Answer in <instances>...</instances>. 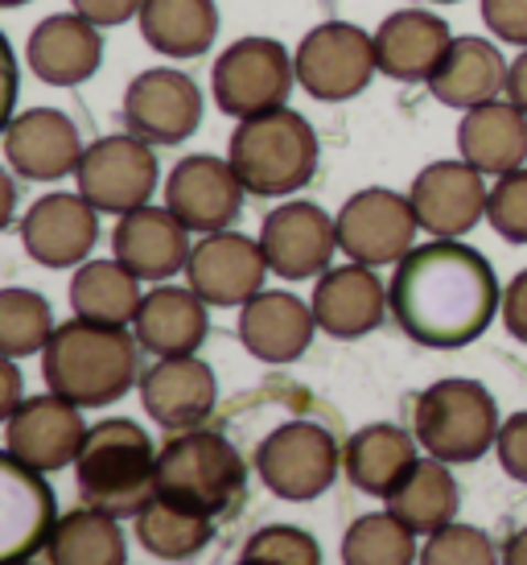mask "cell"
<instances>
[{"instance_id":"6da1fadb","label":"cell","mask_w":527,"mask_h":565,"mask_svg":"<svg viewBox=\"0 0 527 565\" xmlns=\"http://www.w3.org/2000/svg\"><path fill=\"white\" fill-rule=\"evenodd\" d=\"M388 301L396 327L412 343L458 351L486 334L503 310V289L482 252L462 239H429L396 265Z\"/></svg>"},{"instance_id":"4dcf8cb0","label":"cell","mask_w":527,"mask_h":565,"mask_svg":"<svg viewBox=\"0 0 527 565\" xmlns=\"http://www.w3.org/2000/svg\"><path fill=\"white\" fill-rule=\"evenodd\" d=\"M458 508H462L458 479L450 475V462L433 455L420 458L417 467L404 475V483L388 495V512L417 536L441 533L445 524L458 520Z\"/></svg>"},{"instance_id":"b9f144b4","label":"cell","mask_w":527,"mask_h":565,"mask_svg":"<svg viewBox=\"0 0 527 565\" xmlns=\"http://www.w3.org/2000/svg\"><path fill=\"white\" fill-rule=\"evenodd\" d=\"M482 21L495 38L527 50V0H482Z\"/></svg>"},{"instance_id":"f546056e","label":"cell","mask_w":527,"mask_h":565,"mask_svg":"<svg viewBox=\"0 0 527 565\" xmlns=\"http://www.w3.org/2000/svg\"><path fill=\"white\" fill-rule=\"evenodd\" d=\"M507 71L512 63L503 58V50L486 38H453L445 63L437 66V75L429 79L437 104L445 108H482L507 92Z\"/></svg>"},{"instance_id":"484cf974","label":"cell","mask_w":527,"mask_h":565,"mask_svg":"<svg viewBox=\"0 0 527 565\" xmlns=\"http://www.w3.org/2000/svg\"><path fill=\"white\" fill-rule=\"evenodd\" d=\"M453 46L450 25L429 9H396L375 30L379 71L396 83H429Z\"/></svg>"},{"instance_id":"1f68e13d","label":"cell","mask_w":527,"mask_h":565,"mask_svg":"<svg viewBox=\"0 0 527 565\" xmlns=\"http://www.w3.org/2000/svg\"><path fill=\"white\" fill-rule=\"evenodd\" d=\"M137 21L144 42L165 58H202L218 38L215 0H144Z\"/></svg>"},{"instance_id":"8d00e7d4","label":"cell","mask_w":527,"mask_h":565,"mask_svg":"<svg viewBox=\"0 0 527 565\" xmlns=\"http://www.w3.org/2000/svg\"><path fill=\"white\" fill-rule=\"evenodd\" d=\"M50 301L33 289H4L0 294V351L9 360H25L33 351H46L54 339Z\"/></svg>"},{"instance_id":"277c9868","label":"cell","mask_w":527,"mask_h":565,"mask_svg":"<svg viewBox=\"0 0 527 565\" xmlns=\"http://www.w3.org/2000/svg\"><path fill=\"white\" fill-rule=\"evenodd\" d=\"M318 158H322L318 132L293 108L260 111V116L239 120L227 145V161L235 166L244 190L260 199H284L310 186L318 173Z\"/></svg>"},{"instance_id":"603a6c76","label":"cell","mask_w":527,"mask_h":565,"mask_svg":"<svg viewBox=\"0 0 527 565\" xmlns=\"http://www.w3.org/2000/svg\"><path fill=\"white\" fill-rule=\"evenodd\" d=\"M0 562H25L37 550H46L50 533H54V491L46 487L42 471H33L13 455L0 458Z\"/></svg>"},{"instance_id":"ba28073f","label":"cell","mask_w":527,"mask_h":565,"mask_svg":"<svg viewBox=\"0 0 527 565\" xmlns=\"http://www.w3.org/2000/svg\"><path fill=\"white\" fill-rule=\"evenodd\" d=\"M342 450L334 434L318 422H284L256 446L260 483L289 503H310L326 495L338 479Z\"/></svg>"},{"instance_id":"74e56055","label":"cell","mask_w":527,"mask_h":565,"mask_svg":"<svg viewBox=\"0 0 527 565\" xmlns=\"http://www.w3.org/2000/svg\"><path fill=\"white\" fill-rule=\"evenodd\" d=\"M239 565H322V550L297 524H268L248 536Z\"/></svg>"},{"instance_id":"e575fe53","label":"cell","mask_w":527,"mask_h":565,"mask_svg":"<svg viewBox=\"0 0 527 565\" xmlns=\"http://www.w3.org/2000/svg\"><path fill=\"white\" fill-rule=\"evenodd\" d=\"M215 536V516L190 512L182 503L157 495L137 516V541L144 553H153L161 562H190L198 557Z\"/></svg>"},{"instance_id":"c3c4849f","label":"cell","mask_w":527,"mask_h":565,"mask_svg":"<svg viewBox=\"0 0 527 565\" xmlns=\"http://www.w3.org/2000/svg\"><path fill=\"white\" fill-rule=\"evenodd\" d=\"M0 4H4V9H17V4H25V0H0Z\"/></svg>"},{"instance_id":"4316f807","label":"cell","mask_w":527,"mask_h":565,"mask_svg":"<svg viewBox=\"0 0 527 565\" xmlns=\"http://www.w3.org/2000/svg\"><path fill=\"white\" fill-rule=\"evenodd\" d=\"M211 330V315L206 301L194 289H178V285H157L144 294L132 322L140 351H149L157 360H173V355H198V347L206 343Z\"/></svg>"},{"instance_id":"ac0fdd59","label":"cell","mask_w":527,"mask_h":565,"mask_svg":"<svg viewBox=\"0 0 527 565\" xmlns=\"http://www.w3.org/2000/svg\"><path fill=\"white\" fill-rule=\"evenodd\" d=\"M83 137L58 108H30L4 120V158L25 182H63L83 161Z\"/></svg>"},{"instance_id":"4fadbf2b","label":"cell","mask_w":527,"mask_h":565,"mask_svg":"<svg viewBox=\"0 0 527 565\" xmlns=\"http://www.w3.org/2000/svg\"><path fill=\"white\" fill-rule=\"evenodd\" d=\"M125 125L149 145H182L190 141L202 125V92L198 83L170 71V66H153L140 71L125 92Z\"/></svg>"},{"instance_id":"d590c367","label":"cell","mask_w":527,"mask_h":565,"mask_svg":"<svg viewBox=\"0 0 527 565\" xmlns=\"http://www.w3.org/2000/svg\"><path fill=\"white\" fill-rule=\"evenodd\" d=\"M417 533L391 512L358 516L342 536V565H417Z\"/></svg>"},{"instance_id":"f907efd6","label":"cell","mask_w":527,"mask_h":565,"mask_svg":"<svg viewBox=\"0 0 527 565\" xmlns=\"http://www.w3.org/2000/svg\"><path fill=\"white\" fill-rule=\"evenodd\" d=\"M433 4H458V0H433Z\"/></svg>"},{"instance_id":"8fae6325","label":"cell","mask_w":527,"mask_h":565,"mask_svg":"<svg viewBox=\"0 0 527 565\" xmlns=\"http://www.w3.org/2000/svg\"><path fill=\"white\" fill-rule=\"evenodd\" d=\"M334 227H338V252L367 268L400 265L420 232L412 203L388 186H367L351 194L334 215Z\"/></svg>"},{"instance_id":"30bf717a","label":"cell","mask_w":527,"mask_h":565,"mask_svg":"<svg viewBox=\"0 0 527 565\" xmlns=\"http://www.w3.org/2000/svg\"><path fill=\"white\" fill-rule=\"evenodd\" d=\"M75 182L99 215H128L137 206H149L161 182V166L149 141H140L137 132H116L83 149Z\"/></svg>"},{"instance_id":"52a82bcc","label":"cell","mask_w":527,"mask_h":565,"mask_svg":"<svg viewBox=\"0 0 527 565\" xmlns=\"http://www.w3.org/2000/svg\"><path fill=\"white\" fill-rule=\"evenodd\" d=\"M297 83L293 54L277 38H239L215 58L211 92L223 116L248 120L260 111L284 108Z\"/></svg>"},{"instance_id":"d6a6232c","label":"cell","mask_w":527,"mask_h":565,"mask_svg":"<svg viewBox=\"0 0 527 565\" xmlns=\"http://www.w3.org/2000/svg\"><path fill=\"white\" fill-rule=\"evenodd\" d=\"M140 301H144L140 277L128 273L116 256L111 260H87V265H78L75 281H71V310H75V318H87V322L132 327Z\"/></svg>"},{"instance_id":"d4e9b609","label":"cell","mask_w":527,"mask_h":565,"mask_svg":"<svg viewBox=\"0 0 527 565\" xmlns=\"http://www.w3.org/2000/svg\"><path fill=\"white\" fill-rule=\"evenodd\" d=\"M25 63L50 87H78L104 63V38L78 13H50L42 25H33L25 42Z\"/></svg>"},{"instance_id":"ee69618b","label":"cell","mask_w":527,"mask_h":565,"mask_svg":"<svg viewBox=\"0 0 527 565\" xmlns=\"http://www.w3.org/2000/svg\"><path fill=\"white\" fill-rule=\"evenodd\" d=\"M503 327L512 330V339L527 343V268L515 273V281L503 289Z\"/></svg>"},{"instance_id":"83f0119b","label":"cell","mask_w":527,"mask_h":565,"mask_svg":"<svg viewBox=\"0 0 527 565\" xmlns=\"http://www.w3.org/2000/svg\"><path fill=\"white\" fill-rule=\"evenodd\" d=\"M458 153L486 178H503L527 166V111L507 99L470 108L458 125Z\"/></svg>"},{"instance_id":"ab89813d","label":"cell","mask_w":527,"mask_h":565,"mask_svg":"<svg viewBox=\"0 0 527 565\" xmlns=\"http://www.w3.org/2000/svg\"><path fill=\"white\" fill-rule=\"evenodd\" d=\"M486 223L507 244H527V166L495 178V190L486 199Z\"/></svg>"},{"instance_id":"d6986e66","label":"cell","mask_w":527,"mask_h":565,"mask_svg":"<svg viewBox=\"0 0 527 565\" xmlns=\"http://www.w3.org/2000/svg\"><path fill=\"white\" fill-rule=\"evenodd\" d=\"M21 244L46 268L87 265L99 244V211L83 194H42L21 220Z\"/></svg>"},{"instance_id":"7c38bea8","label":"cell","mask_w":527,"mask_h":565,"mask_svg":"<svg viewBox=\"0 0 527 565\" xmlns=\"http://www.w3.org/2000/svg\"><path fill=\"white\" fill-rule=\"evenodd\" d=\"M83 441H87L83 408L58 393L25 396L13 417H4V455L42 475L75 467Z\"/></svg>"},{"instance_id":"836d02e7","label":"cell","mask_w":527,"mask_h":565,"mask_svg":"<svg viewBox=\"0 0 527 565\" xmlns=\"http://www.w3.org/2000/svg\"><path fill=\"white\" fill-rule=\"evenodd\" d=\"M50 565H128V541L120 533V520L99 508H78L58 516L46 541Z\"/></svg>"},{"instance_id":"44dd1931","label":"cell","mask_w":527,"mask_h":565,"mask_svg":"<svg viewBox=\"0 0 527 565\" xmlns=\"http://www.w3.org/2000/svg\"><path fill=\"white\" fill-rule=\"evenodd\" d=\"M218 401V384L211 363L198 355H173V360H157L144 376H140V405L161 429L170 434H186L198 429Z\"/></svg>"},{"instance_id":"ffe728a7","label":"cell","mask_w":527,"mask_h":565,"mask_svg":"<svg viewBox=\"0 0 527 565\" xmlns=\"http://www.w3.org/2000/svg\"><path fill=\"white\" fill-rule=\"evenodd\" d=\"M111 252L128 273H137L140 281L165 285L190 265L194 248H190V227L170 206H137L116 223Z\"/></svg>"},{"instance_id":"7402d4cb","label":"cell","mask_w":527,"mask_h":565,"mask_svg":"<svg viewBox=\"0 0 527 565\" xmlns=\"http://www.w3.org/2000/svg\"><path fill=\"white\" fill-rule=\"evenodd\" d=\"M310 306H313L318 327L326 330L330 339H346V343L379 330L391 310L388 289L379 285L375 268L355 265V260L338 268H326V273L318 277V285H313Z\"/></svg>"},{"instance_id":"f1b7e54d","label":"cell","mask_w":527,"mask_h":565,"mask_svg":"<svg viewBox=\"0 0 527 565\" xmlns=\"http://www.w3.org/2000/svg\"><path fill=\"white\" fill-rule=\"evenodd\" d=\"M420 462V441L391 422L363 425L355 438L342 446V467L346 479L375 500H388L391 491L404 483V475Z\"/></svg>"},{"instance_id":"7dc6e473","label":"cell","mask_w":527,"mask_h":565,"mask_svg":"<svg viewBox=\"0 0 527 565\" xmlns=\"http://www.w3.org/2000/svg\"><path fill=\"white\" fill-rule=\"evenodd\" d=\"M503 565H527V529L503 541Z\"/></svg>"},{"instance_id":"2e32d148","label":"cell","mask_w":527,"mask_h":565,"mask_svg":"<svg viewBox=\"0 0 527 565\" xmlns=\"http://www.w3.org/2000/svg\"><path fill=\"white\" fill-rule=\"evenodd\" d=\"M260 248L280 281H310L326 273L330 256L338 252V227L318 203L297 199L264 215Z\"/></svg>"},{"instance_id":"e0dca14e","label":"cell","mask_w":527,"mask_h":565,"mask_svg":"<svg viewBox=\"0 0 527 565\" xmlns=\"http://www.w3.org/2000/svg\"><path fill=\"white\" fill-rule=\"evenodd\" d=\"M268 273L272 268L264 260L260 239H248L239 232H215L194 244L186 281L206 306H248L264 289Z\"/></svg>"},{"instance_id":"cb8c5ba5","label":"cell","mask_w":527,"mask_h":565,"mask_svg":"<svg viewBox=\"0 0 527 565\" xmlns=\"http://www.w3.org/2000/svg\"><path fill=\"white\" fill-rule=\"evenodd\" d=\"M313 306L289 289H260L248 306H239V343L260 363H293L313 343Z\"/></svg>"},{"instance_id":"8992f818","label":"cell","mask_w":527,"mask_h":565,"mask_svg":"<svg viewBox=\"0 0 527 565\" xmlns=\"http://www.w3.org/2000/svg\"><path fill=\"white\" fill-rule=\"evenodd\" d=\"M498 405L478 380H437L412 405V434L420 450H429L441 462H478L498 441Z\"/></svg>"},{"instance_id":"7a4b0ae2","label":"cell","mask_w":527,"mask_h":565,"mask_svg":"<svg viewBox=\"0 0 527 565\" xmlns=\"http://www.w3.org/2000/svg\"><path fill=\"white\" fill-rule=\"evenodd\" d=\"M137 334L128 327H104L87 318H71L54 330L42 351V376L50 393L66 396L78 408H108L137 384Z\"/></svg>"},{"instance_id":"3957f363","label":"cell","mask_w":527,"mask_h":565,"mask_svg":"<svg viewBox=\"0 0 527 565\" xmlns=\"http://www.w3.org/2000/svg\"><path fill=\"white\" fill-rule=\"evenodd\" d=\"M157 455L153 438L128 417L92 425L75 458L78 495L116 520L140 516L157 500Z\"/></svg>"},{"instance_id":"9a60e30c","label":"cell","mask_w":527,"mask_h":565,"mask_svg":"<svg viewBox=\"0 0 527 565\" xmlns=\"http://www.w3.org/2000/svg\"><path fill=\"white\" fill-rule=\"evenodd\" d=\"M482 178L486 173L462 158L424 166L408 190L420 232H429L433 239H462L465 232H474L486 220V199H491Z\"/></svg>"},{"instance_id":"9c48e42d","label":"cell","mask_w":527,"mask_h":565,"mask_svg":"<svg viewBox=\"0 0 527 565\" xmlns=\"http://www.w3.org/2000/svg\"><path fill=\"white\" fill-rule=\"evenodd\" d=\"M297 83L301 92L322 99V104H346L372 87L379 58H375V38L346 25V21H326L313 25L293 54Z\"/></svg>"},{"instance_id":"60d3db41","label":"cell","mask_w":527,"mask_h":565,"mask_svg":"<svg viewBox=\"0 0 527 565\" xmlns=\"http://www.w3.org/2000/svg\"><path fill=\"white\" fill-rule=\"evenodd\" d=\"M498 467L512 475L515 483H527V413H515L498 425V441H495Z\"/></svg>"},{"instance_id":"7bdbcfd3","label":"cell","mask_w":527,"mask_h":565,"mask_svg":"<svg viewBox=\"0 0 527 565\" xmlns=\"http://www.w3.org/2000/svg\"><path fill=\"white\" fill-rule=\"evenodd\" d=\"M78 17H87L99 30H116V25H128L132 17H140L144 0H71Z\"/></svg>"},{"instance_id":"bcb514c9","label":"cell","mask_w":527,"mask_h":565,"mask_svg":"<svg viewBox=\"0 0 527 565\" xmlns=\"http://www.w3.org/2000/svg\"><path fill=\"white\" fill-rule=\"evenodd\" d=\"M507 99H512L519 111H527V50L519 58H512V71H507Z\"/></svg>"},{"instance_id":"681fc988","label":"cell","mask_w":527,"mask_h":565,"mask_svg":"<svg viewBox=\"0 0 527 565\" xmlns=\"http://www.w3.org/2000/svg\"><path fill=\"white\" fill-rule=\"evenodd\" d=\"M0 565H37L33 557H25V562H0Z\"/></svg>"},{"instance_id":"f6af8a7d","label":"cell","mask_w":527,"mask_h":565,"mask_svg":"<svg viewBox=\"0 0 527 565\" xmlns=\"http://www.w3.org/2000/svg\"><path fill=\"white\" fill-rule=\"evenodd\" d=\"M0 380H4L0 417H13L17 408H21V372H17V360H9V355H4V372H0Z\"/></svg>"},{"instance_id":"5b68a950","label":"cell","mask_w":527,"mask_h":565,"mask_svg":"<svg viewBox=\"0 0 527 565\" xmlns=\"http://www.w3.org/2000/svg\"><path fill=\"white\" fill-rule=\"evenodd\" d=\"M248 483V467L223 434L186 429L157 455V495L182 503L202 516L232 512Z\"/></svg>"},{"instance_id":"5bb4252c","label":"cell","mask_w":527,"mask_h":565,"mask_svg":"<svg viewBox=\"0 0 527 565\" xmlns=\"http://www.w3.org/2000/svg\"><path fill=\"white\" fill-rule=\"evenodd\" d=\"M244 194L248 190H244L232 161L211 158V153L182 158L165 178V206L198 236L227 232L239 220Z\"/></svg>"},{"instance_id":"f35d334b","label":"cell","mask_w":527,"mask_h":565,"mask_svg":"<svg viewBox=\"0 0 527 565\" xmlns=\"http://www.w3.org/2000/svg\"><path fill=\"white\" fill-rule=\"evenodd\" d=\"M417 565H503V553L495 550V541L482 529L453 520L420 545Z\"/></svg>"}]
</instances>
